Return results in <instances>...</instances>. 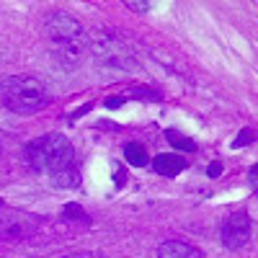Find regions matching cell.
Returning a JSON list of instances; mask_svg holds the SVG:
<instances>
[{
  "mask_svg": "<svg viewBox=\"0 0 258 258\" xmlns=\"http://www.w3.org/2000/svg\"><path fill=\"white\" fill-rule=\"evenodd\" d=\"M44 41L47 49L62 68H78L88 49V36L80 21L64 11H52L44 18Z\"/></svg>",
  "mask_w": 258,
  "mask_h": 258,
  "instance_id": "6da1fadb",
  "label": "cell"
},
{
  "mask_svg": "<svg viewBox=\"0 0 258 258\" xmlns=\"http://www.w3.org/2000/svg\"><path fill=\"white\" fill-rule=\"evenodd\" d=\"M73 160H75V150H73V142L64 135H44L26 147L29 168H34L36 173H44V176H54L59 170L70 168Z\"/></svg>",
  "mask_w": 258,
  "mask_h": 258,
  "instance_id": "7a4b0ae2",
  "label": "cell"
},
{
  "mask_svg": "<svg viewBox=\"0 0 258 258\" xmlns=\"http://www.w3.org/2000/svg\"><path fill=\"white\" fill-rule=\"evenodd\" d=\"M0 101L16 114H36L47 106L49 93L34 75H8L0 83Z\"/></svg>",
  "mask_w": 258,
  "mask_h": 258,
  "instance_id": "3957f363",
  "label": "cell"
},
{
  "mask_svg": "<svg viewBox=\"0 0 258 258\" xmlns=\"http://www.w3.org/2000/svg\"><path fill=\"white\" fill-rule=\"evenodd\" d=\"M34 232H36V220L31 214H24L18 209L0 212V240H6V243L29 240Z\"/></svg>",
  "mask_w": 258,
  "mask_h": 258,
  "instance_id": "277c9868",
  "label": "cell"
},
{
  "mask_svg": "<svg viewBox=\"0 0 258 258\" xmlns=\"http://www.w3.org/2000/svg\"><path fill=\"white\" fill-rule=\"evenodd\" d=\"M91 47H93V54L101 62H106V64H116V68H132V64H135L121 41L114 39V36H109V34L93 36L91 39Z\"/></svg>",
  "mask_w": 258,
  "mask_h": 258,
  "instance_id": "5b68a950",
  "label": "cell"
},
{
  "mask_svg": "<svg viewBox=\"0 0 258 258\" xmlns=\"http://www.w3.org/2000/svg\"><path fill=\"white\" fill-rule=\"evenodd\" d=\"M248 240H250V217L245 212L230 214V217L225 220V225H222V243H225V248L238 250Z\"/></svg>",
  "mask_w": 258,
  "mask_h": 258,
  "instance_id": "8992f818",
  "label": "cell"
},
{
  "mask_svg": "<svg viewBox=\"0 0 258 258\" xmlns=\"http://www.w3.org/2000/svg\"><path fill=\"white\" fill-rule=\"evenodd\" d=\"M158 258H204V253L183 240H165L158 248Z\"/></svg>",
  "mask_w": 258,
  "mask_h": 258,
  "instance_id": "52a82bcc",
  "label": "cell"
},
{
  "mask_svg": "<svg viewBox=\"0 0 258 258\" xmlns=\"http://www.w3.org/2000/svg\"><path fill=\"white\" fill-rule=\"evenodd\" d=\"M153 168H155V173H160L165 178H173L186 168V160L181 155H176V153H163V155H158L153 160Z\"/></svg>",
  "mask_w": 258,
  "mask_h": 258,
  "instance_id": "ba28073f",
  "label": "cell"
},
{
  "mask_svg": "<svg viewBox=\"0 0 258 258\" xmlns=\"http://www.w3.org/2000/svg\"><path fill=\"white\" fill-rule=\"evenodd\" d=\"M49 181L57 186V188H75L78 183H80V173L70 165V168H64V170H59V173H54V176H49Z\"/></svg>",
  "mask_w": 258,
  "mask_h": 258,
  "instance_id": "9c48e42d",
  "label": "cell"
},
{
  "mask_svg": "<svg viewBox=\"0 0 258 258\" xmlns=\"http://www.w3.org/2000/svg\"><path fill=\"white\" fill-rule=\"evenodd\" d=\"M124 158H126V163L129 165H137V168H142V165H147V150L142 147V145H137V142H129V145H124Z\"/></svg>",
  "mask_w": 258,
  "mask_h": 258,
  "instance_id": "30bf717a",
  "label": "cell"
},
{
  "mask_svg": "<svg viewBox=\"0 0 258 258\" xmlns=\"http://www.w3.org/2000/svg\"><path fill=\"white\" fill-rule=\"evenodd\" d=\"M165 137L170 140V145H173V147H178V150H186V153H191V150H197V145H194L188 137L178 135L176 129H168V132H165Z\"/></svg>",
  "mask_w": 258,
  "mask_h": 258,
  "instance_id": "8fae6325",
  "label": "cell"
},
{
  "mask_svg": "<svg viewBox=\"0 0 258 258\" xmlns=\"http://www.w3.org/2000/svg\"><path fill=\"white\" fill-rule=\"evenodd\" d=\"M64 217H80L83 222H88V217L80 212V207H75V204H70V207H64Z\"/></svg>",
  "mask_w": 258,
  "mask_h": 258,
  "instance_id": "7c38bea8",
  "label": "cell"
},
{
  "mask_svg": "<svg viewBox=\"0 0 258 258\" xmlns=\"http://www.w3.org/2000/svg\"><path fill=\"white\" fill-rule=\"evenodd\" d=\"M126 8H132L137 13H147V11H153V3H137V0H132V3H126Z\"/></svg>",
  "mask_w": 258,
  "mask_h": 258,
  "instance_id": "4fadbf2b",
  "label": "cell"
},
{
  "mask_svg": "<svg viewBox=\"0 0 258 258\" xmlns=\"http://www.w3.org/2000/svg\"><path fill=\"white\" fill-rule=\"evenodd\" d=\"M220 173H222V165H220V163L209 165V176H220Z\"/></svg>",
  "mask_w": 258,
  "mask_h": 258,
  "instance_id": "5bb4252c",
  "label": "cell"
},
{
  "mask_svg": "<svg viewBox=\"0 0 258 258\" xmlns=\"http://www.w3.org/2000/svg\"><path fill=\"white\" fill-rule=\"evenodd\" d=\"M248 137H250V132H248V129H245V132L240 135V140H238V142H235V147H238V145H248V142H250Z\"/></svg>",
  "mask_w": 258,
  "mask_h": 258,
  "instance_id": "9a60e30c",
  "label": "cell"
},
{
  "mask_svg": "<svg viewBox=\"0 0 258 258\" xmlns=\"http://www.w3.org/2000/svg\"><path fill=\"white\" fill-rule=\"evenodd\" d=\"M64 258H98L93 253H73V255H64Z\"/></svg>",
  "mask_w": 258,
  "mask_h": 258,
  "instance_id": "2e32d148",
  "label": "cell"
}]
</instances>
